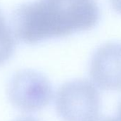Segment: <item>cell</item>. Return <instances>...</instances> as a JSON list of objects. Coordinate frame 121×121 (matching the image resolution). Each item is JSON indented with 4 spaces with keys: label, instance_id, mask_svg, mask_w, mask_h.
Returning <instances> with one entry per match:
<instances>
[{
    "label": "cell",
    "instance_id": "obj_1",
    "mask_svg": "<svg viewBox=\"0 0 121 121\" xmlns=\"http://www.w3.org/2000/svg\"><path fill=\"white\" fill-rule=\"evenodd\" d=\"M99 19L95 0H35L12 12V29L17 39L34 44L91 29Z\"/></svg>",
    "mask_w": 121,
    "mask_h": 121
},
{
    "label": "cell",
    "instance_id": "obj_2",
    "mask_svg": "<svg viewBox=\"0 0 121 121\" xmlns=\"http://www.w3.org/2000/svg\"><path fill=\"white\" fill-rule=\"evenodd\" d=\"M55 105L64 121H92L98 117L101 100L95 84L78 79L66 82L58 88Z\"/></svg>",
    "mask_w": 121,
    "mask_h": 121
},
{
    "label": "cell",
    "instance_id": "obj_3",
    "mask_svg": "<svg viewBox=\"0 0 121 121\" xmlns=\"http://www.w3.org/2000/svg\"><path fill=\"white\" fill-rule=\"evenodd\" d=\"M7 91L10 102L24 112L43 109L53 97L49 80L33 70H22L13 75L8 83Z\"/></svg>",
    "mask_w": 121,
    "mask_h": 121
},
{
    "label": "cell",
    "instance_id": "obj_4",
    "mask_svg": "<svg viewBox=\"0 0 121 121\" xmlns=\"http://www.w3.org/2000/svg\"><path fill=\"white\" fill-rule=\"evenodd\" d=\"M89 71L97 87L121 90V43L108 42L100 46L92 56Z\"/></svg>",
    "mask_w": 121,
    "mask_h": 121
},
{
    "label": "cell",
    "instance_id": "obj_5",
    "mask_svg": "<svg viewBox=\"0 0 121 121\" xmlns=\"http://www.w3.org/2000/svg\"><path fill=\"white\" fill-rule=\"evenodd\" d=\"M15 39L12 29L7 24L0 10V65L6 63L12 56L16 46Z\"/></svg>",
    "mask_w": 121,
    "mask_h": 121
},
{
    "label": "cell",
    "instance_id": "obj_6",
    "mask_svg": "<svg viewBox=\"0 0 121 121\" xmlns=\"http://www.w3.org/2000/svg\"><path fill=\"white\" fill-rule=\"evenodd\" d=\"M113 9L121 14V0H110Z\"/></svg>",
    "mask_w": 121,
    "mask_h": 121
},
{
    "label": "cell",
    "instance_id": "obj_7",
    "mask_svg": "<svg viewBox=\"0 0 121 121\" xmlns=\"http://www.w3.org/2000/svg\"><path fill=\"white\" fill-rule=\"evenodd\" d=\"M92 121H118L117 118H115L113 117H97L95 119H94Z\"/></svg>",
    "mask_w": 121,
    "mask_h": 121
},
{
    "label": "cell",
    "instance_id": "obj_8",
    "mask_svg": "<svg viewBox=\"0 0 121 121\" xmlns=\"http://www.w3.org/2000/svg\"><path fill=\"white\" fill-rule=\"evenodd\" d=\"M15 121H39V120L32 117H23L17 119Z\"/></svg>",
    "mask_w": 121,
    "mask_h": 121
},
{
    "label": "cell",
    "instance_id": "obj_9",
    "mask_svg": "<svg viewBox=\"0 0 121 121\" xmlns=\"http://www.w3.org/2000/svg\"><path fill=\"white\" fill-rule=\"evenodd\" d=\"M118 121H121V103L120 104L119 107V110H118V117H117Z\"/></svg>",
    "mask_w": 121,
    "mask_h": 121
}]
</instances>
